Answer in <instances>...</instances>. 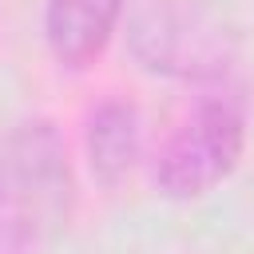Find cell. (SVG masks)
I'll list each match as a JSON object with an SVG mask.
<instances>
[{
    "mask_svg": "<svg viewBox=\"0 0 254 254\" xmlns=\"http://www.w3.org/2000/svg\"><path fill=\"white\" fill-rule=\"evenodd\" d=\"M139 155V111L127 99H103L87 115V159L99 183H119Z\"/></svg>",
    "mask_w": 254,
    "mask_h": 254,
    "instance_id": "277c9868",
    "label": "cell"
},
{
    "mask_svg": "<svg viewBox=\"0 0 254 254\" xmlns=\"http://www.w3.org/2000/svg\"><path fill=\"white\" fill-rule=\"evenodd\" d=\"M242 139H246V123L238 103L226 95L202 99L159 147L151 171L155 187L167 198H194L210 190L234 171L242 155Z\"/></svg>",
    "mask_w": 254,
    "mask_h": 254,
    "instance_id": "7a4b0ae2",
    "label": "cell"
},
{
    "mask_svg": "<svg viewBox=\"0 0 254 254\" xmlns=\"http://www.w3.org/2000/svg\"><path fill=\"white\" fill-rule=\"evenodd\" d=\"M71 167L56 123L24 119L0 139V254H36L67 218Z\"/></svg>",
    "mask_w": 254,
    "mask_h": 254,
    "instance_id": "6da1fadb",
    "label": "cell"
},
{
    "mask_svg": "<svg viewBox=\"0 0 254 254\" xmlns=\"http://www.w3.org/2000/svg\"><path fill=\"white\" fill-rule=\"evenodd\" d=\"M119 8H123V0H48L44 32H48L52 56L64 67L91 64L107 48Z\"/></svg>",
    "mask_w": 254,
    "mask_h": 254,
    "instance_id": "3957f363",
    "label": "cell"
}]
</instances>
